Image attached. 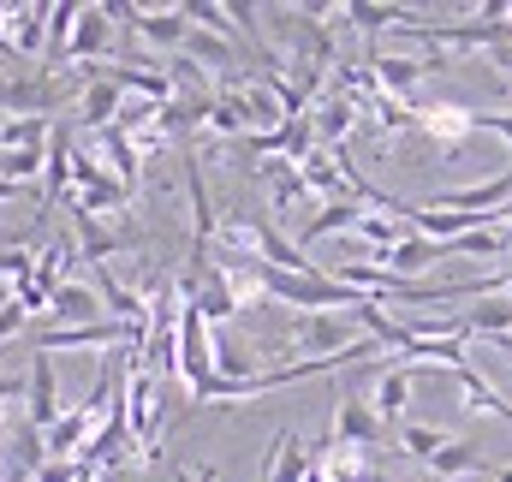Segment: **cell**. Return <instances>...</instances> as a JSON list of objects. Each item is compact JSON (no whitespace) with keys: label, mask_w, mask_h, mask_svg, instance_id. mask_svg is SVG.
Instances as JSON below:
<instances>
[{"label":"cell","mask_w":512,"mask_h":482,"mask_svg":"<svg viewBox=\"0 0 512 482\" xmlns=\"http://www.w3.org/2000/svg\"><path fill=\"white\" fill-rule=\"evenodd\" d=\"M370 72H376V84H382V96H417V84L423 78H435V72H453V54L447 48H429V54H382V48H370Z\"/></svg>","instance_id":"obj_1"},{"label":"cell","mask_w":512,"mask_h":482,"mask_svg":"<svg viewBox=\"0 0 512 482\" xmlns=\"http://www.w3.org/2000/svg\"><path fill=\"white\" fill-rule=\"evenodd\" d=\"M114 24H131V36H143L149 48H173V54H185V36H191L185 0L179 6H126V0H114Z\"/></svg>","instance_id":"obj_2"},{"label":"cell","mask_w":512,"mask_h":482,"mask_svg":"<svg viewBox=\"0 0 512 482\" xmlns=\"http://www.w3.org/2000/svg\"><path fill=\"white\" fill-rule=\"evenodd\" d=\"M364 340V328H358V316H304L298 328H292V352L298 358H340V352H352Z\"/></svg>","instance_id":"obj_3"},{"label":"cell","mask_w":512,"mask_h":482,"mask_svg":"<svg viewBox=\"0 0 512 482\" xmlns=\"http://www.w3.org/2000/svg\"><path fill=\"white\" fill-rule=\"evenodd\" d=\"M376 441H382V417H376V405L364 399V393H340V405H334V429H328V441L322 447H358V453H376Z\"/></svg>","instance_id":"obj_4"},{"label":"cell","mask_w":512,"mask_h":482,"mask_svg":"<svg viewBox=\"0 0 512 482\" xmlns=\"http://www.w3.org/2000/svg\"><path fill=\"white\" fill-rule=\"evenodd\" d=\"M24 417H30V429H54L66 411H60V375H54V358L48 352H36L30 358V375H24Z\"/></svg>","instance_id":"obj_5"},{"label":"cell","mask_w":512,"mask_h":482,"mask_svg":"<svg viewBox=\"0 0 512 482\" xmlns=\"http://www.w3.org/2000/svg\"><path fill=\"white\" fill-rule=\"evenodd\" d=\"M471 131H477V114L459 108V102H429V108H417V137H429L441 155H453Z\"/></svg>","instance_id":"obj_6"},{"label":"cell","mask_w":512,"mask_h":482,"mask_svg":"<svg viewBox=\"0 0 512 482\" xmlns=\"http://www.w3.org/2000/svg\"><path fill=\"white\" fill-rule=\"evenodd\" d=\"M6 42L18 60H42L48 54V0H18L6 6Z\"/></svg>","instance_id":"obj_7"},{"label":"cell","mask_w":512,"mask_h":482,"mask_svg":"<svg viewBox=\"0 0 512 482\" xmlns=\"http://www.w3.org/2000/svg\"><path fill=\"white\" fill-rule=\"evenodd\" d=\"M48 322H54V328H96V322H108V304H102L96 286L66 280V286L48 298Z\"/></svg>","instance_id":"obj_8"},{"label":"cell","mask_w":512,"mask_h":482,"mask_svg":"<svg viewBox=\"0 0 512 482\" xmlns=\"http://www.w3.org/2000/svg\"><path fill=\"white\" fill-rule=\"evenodd\" d=\"M126 114V90L108 78V66H102V78H90L84 90H78V125L96 137V131H108V125H120Z\"/></svg>","instance_id":"obj_9"},{"label":"cell","mask_w":512,"mask_h":482,"mask_svg":"<svg viewBox=\"0 0 512 482\" xmlns=\"http://www.w3.org/2000/svg\"><path fill=\"white\" fill-rule=\"evenodd\" d=\"M108 42H114V6H84L66 66H108Z\"/></svg>","instance_id":"obj_10"},{"label":"cell","mask_w":512,"mask_h":482,"mask_svg":"<svg viewBox=\"0 0 512 482\" xmlns=\"http://www.w3.org/2000/svg\"><path fill=\"white\" fill-rule=\"evenodd\" d=\"M72 161H78V143H72V125L54 131L48 143V167H42V191H36V209H54L72 197Z\"/></svg>","instance_id":"obj_11"},{"label":"cell","mask_w":512,"mask_h":482,"mask_svg":"<svg viewBox=\"0 0 512 482\" xmlns=\"http://www.w3.org/2000/svg\"><path fill=\"white\" fill-rule=\"evenodd\" d=\"M310 471H316V453H310L292 429H280V435L268 441V453H262V471H256V477H262V482H304Z\"/></svg>","instance_id":"obj_12"},{"label":"cell","mask_w":512,"mask_h":482,"mask_svg":"<svg viewBox=\"0 0 512 482\" xmlns=\"http://www.w3.org/2000/svg\"><path fill=\"white\" fill-rule=\"evenodd\" d=\"M411 393H417V369L411 363H387L382 375H376V387H370V405H376V417L387 423H405V411H411Z\"/></svg>","instance_id":"obj_13"},{"label":"cell","mask_w":512,"mask_h":482,"mask_svg":"<svg viewBox=\"0 0 512 482\" xmlns=\"http://www.w3.org/2000/svg\"><path fill=\"white\" fill-rule=\"evenodd\" d=\"M495 471V459L477 447V441H465V435H453L435 459H429V477H441V482H453V477H489Z\"/></svg>","instance_id":"obj_14"},{"label":"cell","mask_w":512,"mask_h":482,"mask_svg":"<svg viewBox=\"0 0 512 482\" xmlns=\"http://www.w3.org/2000/svg\"><path fill=\"white\" fill-rule=\"evenodd\" d=\"M358 114H364V108H358L352 96L328 90V96H322V102L310 108V125H316V143H322V149H340V143H346V131L358 125Z\"/></svg>","instance_id":"obj_15"},{"label":"cell","mask_w":512,"mask_h":482,"mask_svg":"<svg viewBox=\"0 0 512 482\" xmlns=\"http://www.w3.org/2000/svg\"><path fill=\"white\" fill-rule=\"evenodd\" d=\"M96 149L108 155V173L126 185L131 197H137V185H143V155H137V143H131L120 125H108V131H96Z\"/></svg>","instance_id":"obj_16"},{"label":"cell","mask_w":512,"mask_h":482,"mask_svg":"<svg viewBox=\"0 0 512 482\" xmlns=\"http://www.w3.org/2000/svg\"><path fill=\"white\" fill-rule=\"evenodd\" d=\"M364 197H346V203H328V209H316L310 221H304V233H298V250L304 244H322V239H334V233H352L358 221H364Z\"/></svg>","instance_id":"obj_17"},{"label":"cell","mask_w":512,"mask_h":482,"mask_svg":"<svg viewBox=\"0 0 512 482\" xmlns=\"http://www.w3.org/2000/svg\"><path fill=\"white\" fill-rule=\"evenodd\" d=\"M78 18H84V6L78 0H48V72H60L66 60H72V30H78Z\"/></svg>","instance_id":"obj_18"},{"label":"cell","mask_w":512,"mask_h":482,"mask_svg":"<svg viewBox=\"0 0 512 482\" xmlns=\"http://www.w3.org/2000/svg\"><path fill=\"white\" fill-rule=\"evenodd\" d=\"M417 18V6H382V0H346V24L358 30V36H382V30H399V24H411Z\"/></svg>","instance_id":"obj_19"},{"label":"cell","mask_w":512,"mask_h":482,"mask_svg":"<svg viewBox=\"0 0 512 482\" xmlns=\"http://www.w3.org/2000/svg\"><path fill=\"white\" fill-rule=\"evenodd\" d=\"M60 125L42 120V114H18V120H0V149H48Z\"/></svg>","instance_id":"obj_20"},{"label":"cell","mask_w":512,"mask_h":482,"mask_svg":"<svg viewBox=\"0 0 512 482\" xmlns=\"http://www.w3.org/2000/svg\"><path fill=\"white\" fill-rule=\"evenodd\" d=\"M185 60H197V66H239V42H227V36L191 24V36H185Z\"/></svg>","instance_id":"obj_21"},{"label":"cell","mask_w":512,"mask_h":482,"mask_svg":"<svg viewBox=\"0 0 512 482\" xmlns=\"http://www.w3.org/2000/svg\"><path fill=\"white\" fill-rule=\"evenodd\" d=\"M447 441H453V435H447L441 423H399V453H405V459H417V465H429Z\"/></svg>","instance_id":"obj_22"},{"label":"cell","mask_w":512,"mask_h":482,"mask_svg":"<svg viewBox=\"0 0 512 482\" xmlns=\"http://www.w3.org/2000/svg\"><path fill=\"white\" fill-rule=\"evenodd\" d=\"M42 167H48V149H0V179L6 185H36L42 191Z\"/></svg>","instance_id":"obj_23"},{"label":"cell","mask_w":512,"mask_h":482,"mask_svg":"<svg viewBox=\"0 0 512 482\" xmlns=\"http://www.w3.org/2000/svg\"><path fill=\"white\" fill-rule=\"evenodd\" d=\"M447 256H512V244L501 227H477V233H465V239L447 244Z\"/></svg>","instance_id":"obj_24"},{"label":"cell","mask_w":512,"mask_h":482,"mask_svg":"<svg viewBox=\"0 0 512 482\" xmlns=\"http://www.w3.org/2000/svg\"><path fill=\"white\" fill-rule=\"evenodd\" d=\"M0 60H18V54H12V42H6V6H0Z\"/></svg>","instance_id":"obj_25"},{"label":"cell","mask_w":512,"mask_h":482,"mask_svg":"<svg viewBox=\"0 0 512 482\" xmlns=\"http://www.w3.org/2000/svg\"><path fill=\"white\" fill-rule=\"evenodd\" d=\"M489 482H512V465H495V471H489Z\"/></svg>","instance_id":"obj_26"},{"label":"cell","mask_w":512,"mask_h":482,"mask_svg":"<svg viewBox=\"0 0 512 482\" xmlns=\"http://www.w3.org/2000/svg\"><path fill=\"white\" fill-rule=\"evenodd\" d=\"M495 352H501V358H512V340H495Z\"/></svg>","instance_id":"obj_27"}]
</instances>
